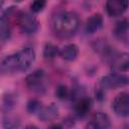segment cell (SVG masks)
Masks as SVG:
<instances>
[{
	"label": "cell",
	"mask_w": 129,
	"mask_h": 129,
	"mask_svg": "<svg viewBox=\"0 0 129 129\" xmlns=\"http://www.w3.org/2000/svg\"><path fill=\"white\" fill-rule=\"evenodd\" d=\"M80 25L79 16L73 11H59L51 18V28L54 34L61 38L75 35Z\"/></svg>",
	"instance_id": "obj_1"
},
{
	"label": "cell",
	"mask_w": 129,
	"mask_h": 129,
	"mask_svg": "<svg viewBox=\"0 0 129 129\" xmlns=\"http://www.w3.org/2000/svg\"><path fill=\"white\" fill-rule=\"evenodd\" d=\"M35 59V51L31 47H24L14 54L7 55L1 62L3 74L24 72L28 70Z\"/></svg>",
	"instance_id": "obj_2"
},
{
	"label": "cell",
	"mask_w": 129,
	"mask_h": 129,
	"mask_svg": "<svg viewBox=\"0 0 129 129\" xmlns=\"http://www.w3.org/2000/svg\"><path fill=\"white\" fill-rule=\"evenodd\" d=\"M16 23L24 34H33L38 29V21L28 12H19L16 17Z\"/></svg>",
	"instance_id": "obj_3"
},
{
	"label": "cell",
	"mask_w": 129,
	"mask_h": 129,
	"mask_svg": "<svg viewBox=\"0 0 129 129\" xmlns=\"http://www.w3.org/2000/svg\"><path fill=\"white\" fill-rule=\"evenodd\" d=\"M100 85L105 89H117L129 85V77L120 73H113L103 77Z\"/></svg>",
	"instance_id": "obj_4"
},
{
	"label": "cell",
	"mask_w": 129,
	"mask_h": 129,
	"mask_svg": "<svg viewBox=\"0 0 129 129\" xmlns=\"http://www.w3.org/2000/svg\"><path fill=\"white\" fill-rule=\"evenodd\" d=\"M44 80H45L44 72L42 70H36L26 77L25 84L30 90L37 93H41V91L45 90Z\"/></svg>",
	"instance_id": "obj_5"
},
{
	"label": "cell",
	"mask_w": 129,
	"mask_h": 129,
	"mask_svg": "<svg viewBox=\"0 0 129 129\" xmlns=\"http://www.w3.org/2000/svg\"><path fill=\"white\" fill-rule=\"evenodd\" d=\"M112 109L114 113L120 117L129 116V94L122 92L118 94L112 102Z\"/></svg>",
	"instance_id": "obj_6"
},
{
	"label": "cell",
	"mask_w": 129,
	"mask_h": 129,
	"mask_svg": "<svg viewBox=\"0 0 129 129\" xmlns=\"http://www.w3.org/2000/svg\"><path fill=\"white\" fill-rule=\"evenodd\" d=\"M111 125L110 118L103 112L95 113L86 125V129H109Z\"/></svg>",
	"instance_id": "obj_7"
},
{
	"label": "cell",
	"mask_w": 129,
	"mask_h": 129,
	"mask_svg": "<svg viewBox=\"0 0 129 129\" xmlns=\"http://www.w3.org/2000/svg\"><path fill=\"white\" fill-rule=\"evenodd\" d=\"M129 7L127 0H109L106 3V11L109 16L116 17L122 15Z\"/></svg>",
	"instance_id": "obj_8"
},
{
	"label": "cell",
	"mask_w": 129,
	"mask_h": 129,
	"mask_svg": "<svg viewBox=\"0 0 129 129\" xmlns=\"http://www.w3.org/2000/svg\"><path fill=\"white\" fill-rule=\"evenodd\" d=\"M111 69L114 73H123L129 70V53L122 52L113 58Z\"/></svg>",
	"instance_id": "obj_9"
},
{
	"label": "cell",
	"mask_w": 129,
	"mask_h": 129,
	"mask_svg": "<svg viewBox=\"0 0 129 129\" xmlns=\"http://www.w3.org/2000/svg\"><path fill=\"white\" fill-rule=\"evenodd\" d=\"M103 26V17L99 13H95L91 15L85 24V30L89 34H93L97 32L99 29H101Z\"/></svg>",
	"instance_id": "obj_10"
},
{
	"label": "cell",
	"mask_w": 129,
	"mask_h": 129,
	"mask_svg": "<svg viewBox=\"0 0 129 129\" xmlns=\"http://www.w3.org/2000/svg\"><path fill=\"white\" fill-rule=\"evenodd\" d=\"M92 108V100L89 97L80 98L75 105V113L79 117H85Z\"/></svg>",
	"instance_id": "obj_11"
},
{
	"label": "cell",
	"mask_w": 129,
	"mask_h": 129,
	"mask_svg": "<svg viewBox=\"0 0 129 129\" xmlns=\"http://www.w3.org/2000/svg\"><path fill=\"white\" fill-rule=\"evenodd\" d=\"M79 53V48L76 44L74 43H70V44H66L60 50H59V55L69 61L75 60L78 56Z\"/></svg>",
	"instance_id": "obj_12"
},
{
	"label": "cell",
	"mask_w": 129,
	"mask_h": 129,
	"mask_svg": "<svg viewBox=\"0 0 129 129\" xmlns=\"http://www.w3.org/2000/svg\"><path fill=\"white\" fill-rule=\"evenodd\" d=\"M0 37L2 43L7 41L10 37V26L8 23L7 15L4 13L1 14V20H0Z\"/></svg>",
	"instance_id": "obj_13"
},
{
	"label": "cell",
	"mask_w": 129,
	"mask_h": 129,
	"mask_svg": "<svg viewBox=\"0 0 129 129\" xmlns=\"http://www.w3.org/2000/svg\"><path fill=\"white\" fill-rule=\"evenodd\" d=\"M56 116H57V109L54 106L44 108V109L40 110V112H39V117L44 121L51 120V119L55 118Z\"/></svg>",
	"instance_id": "obj_14"
},
{
	"label": "cell",
	"mask_w": 129,
	"mask_h": 129,
	"mask_svg": "<svg viewBox=\"0 0 129 129\" xmlns=\"http://www.w3.org/2000/svg\"><path fill=\"white\" fill-rule=\"evenodd\" d=\"M57 53H59V51H58V48L56 45H54L52 43H46L45 44L44 49H43V56L46 59L54 58L57 55Z\"/></svg>",
	"instance_id": "obj_15"
},
{
	"label": "cell",
	"mask_w": 129,
	"mask_h": 129,
	"mask_svg": "<svg viewBox=\"0 0 129 129\" xmlns=\"http://www.w3.org/2000/svg\"><path fill=\"white\" fill-rule=\"evenodd\" d=\"M55 96L59 100H67L71 96V91L66 85H58L55 89Z\"/></svg>",
	"instance_id": "obj_16"
},
{
	"label": "cell",
	"mask_w": 129,
	"mask_h": 129,
	"mask_svg": "<svg viewBox=\"0 0 129 129\" xmlns=\"http://www.w3.org/2000/svg\"><path fill=\"white\" fill-rule=\"evenodd\" d=\"M129 28V21L127 19H123L121 21H119L115 27V33L117 35H123L126 33V31Z\"/></svg>",
	"instance_id": "obj_17"
},
{
	"label": "cell",
	"mask_w": 129,
	"mask_h": 129,
	"mask_svg": "<svg viewBox=\"0 0 129 129\" xmlns=\"http://www.w3.org/2000/svg\"><path fill=\"white\" fill-rule=\"evenodd\" d=\"M19 125V121H17L13 117H6L3 121V126L5 129H16Z\"/></svg>",
	"instance_id": "obj_18"
},
{
	"label": "cell",
	"mask_w": 129,
	"mask_h": 129,
	"mask_svg": "<svg viewBox=\"0 0 129 129\" xmlns=\"http://www.w3.org/2000/svg\"><path fill=\"white\" fill-rule=\"evenodd\" d=\"M45 5H46V2H45V1H43V0H36V1H33V2L31 3L30 9H31L32 12L37 13V12L42 11L43 8L45 7Z\"/></svg>",
	"instance_id": "obj_19"
},
{
	"label": "cell",
	"mask_w": 129,
	"mask_h": 129,
	"mask_svg": "<svg viewBox=\"0 0 129 129\" xmlns=\"http://www.w3.org/2000/svg\"><path fill=\"white\" fill-rule=\"evenodd\" d=\"M27 110L29 113H36V112H40L41 110V106H40V103L36 100H31L29 101V103L27 104Z\"/></svg>",
	"instance_id": "obj_20"
},
{
	"label": "cell",
	"mask_w": 129,
	"mask_h": 129,
	"mask_svg": "<svg viewBox=\"0 0 129 129\" xmlns=\"http://www.w3.org/2000/svg\"><path fill=\"white\" fill-rule=\"evenodd\" d=\"M47 129H62V126L59 124H51Z\"/></svg>",
	"instance_id": "obj_21"
},
{
	"label": "cell",
	"mask_w": 129,
	"mask_h": 129,
	"mask_svg": "<svg viewBox=\"0 0 129 129\" xmlns=\"http://www.w3.org/2000/svg\"><path fill=\"white\" fill-rule=\"evenodd\" d=\"M24 129H38V127H36L35 125H32V124H30V125H27Z\"/></svg>",
	"instance_id": "obj_22"
}]
</instances>
